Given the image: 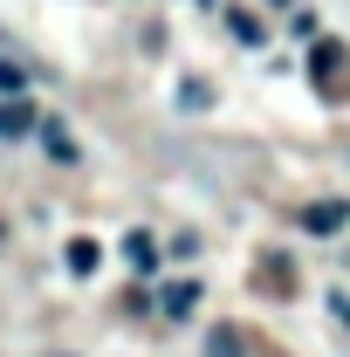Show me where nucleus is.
<instances>
[{
  "instance_id": "10",
  "label": "nucleus",
  "mask_w": 350,
  "mask_h": 357,
  "mask_svg": "<svg viewBox=\"0 0 350 357\" xmlns=\"http://www.w3.org/2000/svg\"><path fill=\"white\" fill-rule=\"evenodd\" d=\"M227 35H234V42H261V21H254V14H248V7H227Z\"/></svg>"
},
{
  "instance_id": "14",
  "label": "nucleus",
  "mask_w": 350,
  "mask_h": 357,
  "mask_svg": "<svg viewBox=\"0 0 350 357\" xmlns=\"http://www.w3.org/2000/svg\"><path fill=\"white\" fill-rule=\"evenodd\" d=\"M275 7H289V0H275Z\"/></svg>"
},
{
  "instance_id": "3",
  "label": "nucleus",
  "mask_w": 350,
  "mask_h": 357,
  "mask_svg": "<svg viewBox=\"0 0 350 357\" xmlns=\"http://www.w3.org/2000/svg\"><path fill=\"white\" fill-rule=\"evenodd\" d=\"M42 151L48 158H55V165H76V137H69V124H62V117H42Z\"/></svg>"
},
{
  "instance_id": "12",
  "label": "nucleus",
  "mask_w": 350,
  "mask_h": 357,
  "mask_svg": "<svg viewBox=\"0 0 350 357\" xmlns=\"http://www.w3.org/2000/svg\"><path fill=\"white\" fill-rule=\"evenodd\" d=\"M14 89H21V69H7V62H0V96H14Z\"/></svg>"
},
{
  "instance_id": "4",
  "label": "nucleus",
  "mask_w": 350,
  "mask_h": 357,
  "mask_svg": "<svg viewBox=\"0 0 350 357\" xmlns=\"http://www.w3.org/2000/svg\"><path fill=\"white\" fill-rule=\"evenodd\" d=\"M344 220H350V206H344V199H323V206H303V227H309V234H337Z\"/></svg>"
},
{
  "instance_id": "8",
  "label": "nucleus",
  "mask_w": 350,
  "mask_h": 357,
  "mask_svg": "<svg viewBox=\"0 0 350 357\" xmlns=\"http://www.w3.org/2000/svg\"><path fill=\"white\" fill-rule=\"evenodd\" d=\"M96 261H103V248H96L89 234H76V241H69V275H96Z\"/></svg>"
},
{
  "instance_id": "6",
  "label": "nucleus",
  "mask_w": 350,
  "mask_h": 357,
  "mask_svg": "<svg viewBox=\"0 0 350 357\" xmlns=\"http://www.w3.org/2000/svg\"><path fill=\"white\" fill-rule=\"evenodd\" d=\"M241 351H248V337H241L234 323H213V330H206V357H241Z\"/></svg>"
},
{
  "instance_id": "9",
  "label": "nucleus",
  "mask_w": 350,
  "mask_h": 357,
  "mask_svg": "<svg viewBox=\"0 0 350 357\" xmlns=\"http://www.w3.org/2000/svg\"><path fill=\"white\" fill-rule=\"evenodd\" d=\"M254 282H268L275 296H289V289H296V275H289V261H282V255H268V261L254 268Z\"/></svg>"
},
{
  "instance_id": "2",
  "label": "nucleus",
  "mask_w": 350,
  "mask_h": 357,
  "mask_svg": "<svg viewBox=\"0 0 350 357\" xmlns=\"http://www.w3.org/2000/svg\"><path fill=\"white\" fill-rule=\"evenodd\" d=\"M35 131H42L35 103H28V96H7V103H0V137H35Z\"/></svg>"
},
{
  "instance_id": "11",
  "label": "nucleus",
  "mask_w": 350,
  "mask_h": 357,
  "mask_svg": "<svg viewBox=\"0 0 350 357\" xmlns=\"http://www.w3.org/2000/svg\"><path fill=\"white\" fill-rule=\"evenodd\" d=\"M178 103H185V110H199V103H213V89H206V76H185V83H178Z\"/></svg>"
},
{
  "instance_id": "13",
  "label": "nucleus",
  "mask_w": 350,
  "mask_h": 357,
  "mask_svg": "<svg viewBox=\"0 0 350 357\" xmlns=\"http://www.w3.org/2000/svg\"><path fill=\"white\" fill-rule=\"evenodd\" d=\"M0 241H7V227H0Z\"/></svg>"
},
{
  "instance_id": "7",
  "label": "nucleus",
  "mask_w": 350,
  "mask_h": 357,
  "mask_svg": "<svg viewBox=\"0 0 350 357\" xmlns=\"http://www.w3.org/2000/svg\"><path fill=\"white\" fill-rule=\"evenodd\" d=\"M158 303H165V316H192V310H199V282H172Z\"/></svg>"
},
{
  "instance_id": "1",
  "label": "nucleus",
  "mask_w": 350,
  "mask_h": 357,
  "mask_svg": "<svg viewBox=\"0 0 350 357\" xmlns=\"http://www.w3.org/2000/svg\"><path fill=\"white\" fill-rule=\"evenodd\" d=\"M309 83L323 89L330 103H344V96H350V48H344V42H330V35H323V42L309 48Z\"/></svg>"
},
{
  "instance_id": "5",
  "label": "nucleus",
  "mask_w": 350,
  "mask_h": 357,
  "mask_svg": "<svg viewBox=\"0 0 350 357\" xmlns=\"http://www.w3.org/2000/svg\"><path fill=\"white\" fill-rule=\"evenodd\" d=\"M124 261H131L137 275H151V268H158V241H151V234H144V227H137L131 241H124Z\"/></svg>"
}]
</instances>
